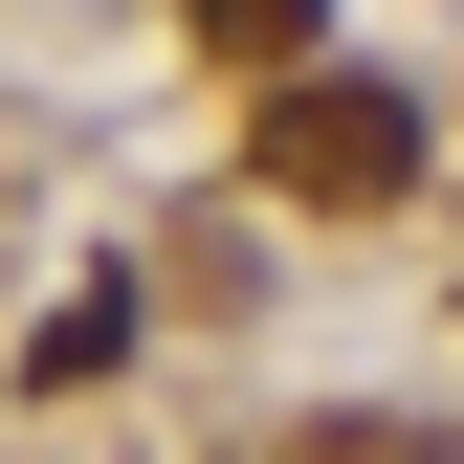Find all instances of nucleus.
<instances>
[{"mask_svg":"<svg viewBox=\"0 0 464 464\" xmlns=\"http://www.w3.org/2000/svg\"><path fill=\"white\" fill-rule=\"evenodd\" d=\"M111 376H133V287H67L44 354H23V398H111Z\"/></svg>","mask_w":464,"mask_h":464,"instance_id":"f03ea898","label":"nucleus"},{"mask_svg":"<svg viewBox=\"0 0 464 464\" xmlns=\"http://www.w3.org/2000/svg\"><path fill=\"white\" fill-rule=\"evenodd\" d=\"M266 199H310V221L420 199V89H376V67H266Z\"/></svg>","mask_w":464,"mask_h":464,"instance_id":"f257e3e1","label":"nucleus"},{"mask_svg":"<svg viewBox=\"0 0 464 464\" xmlns=\"http://www.w3.org/2000/svg\"><path fill=\"white\" fill-rule=\"evenodd\" d=\"M178 23L221 44V67H310V23H332V0H178Z\"/></svg>","mask_w":464,"mask_h":464,"instance_id":"7ed1b4c3","label":"nucleus"}]
</instances>
